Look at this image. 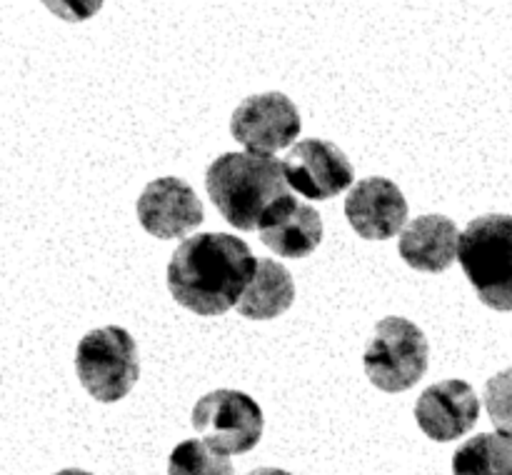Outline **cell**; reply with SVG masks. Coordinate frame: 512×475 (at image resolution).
I'll return each mask as SVG.
<instances>
[{
  "instance_id": "6da1fadb",
  "label": "cell",
  "mask_w": 512,
  "mask_h": 475,
  "mask_svg": "<svg viewBox=\"0 0 512 475\" xmlns=\"http://www.w3.org/2000/svg\"><path fill=\"white\" fill-rule=\"evenodd\" d=\"M258 258L238 235L200 233L183 240L168 263L175 303L198 315H223L240 303Z\"/></svg>"
},
{
  "instance_id": "7a4b0ae2",
  "label": "cell",
  "mask_w": 512,
  "mask_h": 475,
  "mask_svg": "<svg viewBox=\"0 0 512 475\" xmlns=\"http://www.w3.org/2000/svg\"><path fill=\"white\" fill-rule=\"evenodd\" d=\"M210 200L238 230L258 228L275 200L288 193V178L280 160L260 153H223L205 173Z\"/></svg>"
},
{
  "instance_id": "3957f363",
  "label": "cell",
  "mask_w": 512,
  "mask_h": 475,
  "mask_svg": "<svg viewBox=\"0 0 512 475\" xmlns=\"http://www.w3.org/2000/svg\"><path fill=\"white\" fill-rule=\"evenodd\" d=\"M460 265L480 303L512 310V215L488 213L460 233Z\"/></svg>"
},
{
  "instance_id": "277c9868",
  "label": "cell",
  "mask_w": 512,
  "mask_h": 475,
  "mask_svg": "<svg viewBox=\"0 0 512 475\" xmlns=\"http://www.w3.org/2000/svg\"><path fill=\"white\" fill-rule=\"evenodd\" d=\"M75 373L95 400L118 403L138 383V343L120 325L90 330L75 350Z\"/></svg>"
},
{
  "instance_id": "5b68a950",
  "label": "cell",
  "mask_w": 512,
  "mask_h": 475,
  "mask_svg": "<svg viewBox=\"0 0 512 475\" xmlns=\"http://www.w3.org/2000/svg\"><path fill=\"white\" fill-rule=\"evenodd\" d=\"M430 345L423 330L408 318L388 315L370 333L363 353L370 383L383 393H403L425 375Z\"/></svg>"
},
{
  "instance_id": "8992f818",
  "label": "cell",
  "mask_w": 512,
  "mask_h": 475,
  "mask_svg": "<svg viewBox=\"0 0 512 475\" xmlns=\"http://www.w3.org/2000/svg\"><path fill=\"white\" fill-rule=\"evenodd\" d=\"M193 428L218 453L243 455L263 438L265 418L260 405L248 393L220 388L195 403Z\"/></svg>"
},
{
  "instance_id": "52a82bcc",
  "label": "cell",
  "mask_w": 512,
  "mask_h": 475,
  "mask_svg": "<svg viewBox=\"0 0 512 475\" xmlns=\"http://www.w3.org/2000/svg\"><path fill=\"white\" fill-rule=\"evenodd\" d=\"M303 130L298 105L285 93L270 90V93L248 95L230 118V135L248 153L270 155L280 148H288Z\"/></svg>"
},
{
  "instance_id": "ba28073f",
  "label": "cell",
  "mask_w": 512,
  "mask_h": 475,
  "mask_svg": "<svg viewBox=\"0 0 512 475\" xmlns=\"http://www.w3.org/2000/svg\"><path fill=\"white\" fill-rule=\"evenodd\" d=\"M285 178L310 200H330L353 185L355 168L348 155L330 140L305 138L283 160Z\"/></svg>"
},
{
  "instance_id": "9c48e42d",
  "label": "cell",
  "mask_w": 512,
  "mask_h": 475,
  "mask_svg": "<svg viewBox=\"0 0 512 475\" xmlns=\"http://www.w3.org/2000/svg\"><path fill=\"white\" fill-rule=\"evenodd\" d=\"M138 220L160 240L183 238L205 220L203 205L190 183L175 175L155 178L138 198Z\"/></svg>"
},
{
  "instance_id": "30bf717a",
  "label": "cell",
  "mask_w": 512,
  "mask_h": 475,
  "mask_svg": "<svg viewBox=\"0 0 512 475\" xmlns=\"http://www.w3.org/2000/svg\"><path fill=\"white\" fill-rule=\"evenodd\" d=\"M345 218L365 240H388L408 223V200L390 178H365L345 198Z\"/></svg>"
},
{
  "instance_id": "8fae6325",
  "label": "cell",
  "mask_w": 512,
  "mask_h": 475,
  "mask_svg": "<svg viewBox=\"0 0 512 475\" xmlns=\"http://www.w3.org/2000/svg\"><path fill=\"white\" fill-rule=\"evenodd\" d=\"M480 418V398L465 380H440L425 388L415 403V420L430 440L450 443L470 433Z\"/></svg>"
},
{
  "instance_id": "7c38bea8",
  "label": "cell",
  "mask_w": 512,
  "mask_h": 475,
  "mask_svg": "<svg viewBox=\"0 0 512 475\" xmlns=\"http://www.w3.org/2000/svg\"><path fill=\"white\" fill-rule=\"evenodd\" d=\"M260 240L280 258H308L323 240V220L295 195L275 200L258 223Z\"/></svg>"
},
{
  "instance_id": "4fadbf2b",
  "label": "cell",
  "mask_w": 512,
  "mask_h": 475,
  "mask_svg": "<svg viewBox=\"0 0 512 475\" xmlns=\"http://www.w3.org/2000/svg\"><path fill=\"white\" fill-rule=\"evenodd\" d=\"M460 230L453 218L440 213L420 215L410 220L400 233L398 253L405 263L420 273H443L458 258Z\"/></svg>"
},
{
  "instance_id": "5bb4252c",
  "label": "cell",
  "mask_w": 512,
  "mask_h": 475,
  "mask_svg": "<svg viewBox=\"0 0 512 475\" xmlns=\"http://www.w3.org/2000/svg\"><path fill=\"white\" fill-rule=\"evenodd\" d=\"M295 300V280L283 263L273 258H260L253 280L235 305L248 320H273L290 310Z\"/></svg>"
},
{
  "instance_id": "9a60e30c",
  "label": "cell",
  "mask_w": 512,
  "mask_h": 475,
  "mask_svg": "<svg viewBox=\"0 0 512 475\" xmlns=\"http://www.w3.org/2000/svg\"><path fill=\"white\" fill-rule=\"evenodd\" d=\"M455 475H512V435L480 433L453 455Z\"/></svg>"
},
{
  "instance_id": "2e32d148",
  "label": "cell",
  "mask_w": 512,
  "mask_h": 475,
  "mask_svg": "<svg viewBox=\"0 0 512 475\" xmlns=\"http://www.w3.org/2000/svg\"><path fill=\"white\" fill-rule=\"evenodd\" d=\"M233 463L225 453L210 448L205 440H183L168 458V475H233Z\"/></svg>"
},
{
  "instance_id": "e0dca14e",
  "label": "cell",
  "mask_w": 512,
  "mask_h": 475,
  "mask_svg": "<svg viewBox=\"0 0 512 475\" xmlns=\"http://www.w3.org/2000/svg\"><path fill=\"white\" fill-rule=\"evenodd\" d=\"M485 408L498 433L512 435V368L500 370L485 383Z\"/></svg>"
},
{
  "instance_id": "ac0fdd59",
  "label": "cell",
  "mask_w": 512,
  "mask_h": 475,
  "mask_svg": "<svg viewBox=\"0 0 512 475\" xmlns=\"http://www.w3.org/2000/svg\"><path fill=\"white\" fill-rule=\"evenodd\" d=\"M248 475H293V473H288V470H280V468H255L253 473H248Z\"/></svg>"
},
{
  "instance_id": "d6986e66",
  "label": "cell",
  "mask_w": 512,
  "mask_h": 475,
  "mask_svg": "<svg viewBox=\"0 0 512 475\" xmlns=\"http://www.w3.org/2000/svg\"><path fill=\"white\" fill-rule=\"evenodd\" d=\"M53 475H93V473H88V470H80V468H65V470H60V473H53Z\"/></svg>"
}]
</instances>
